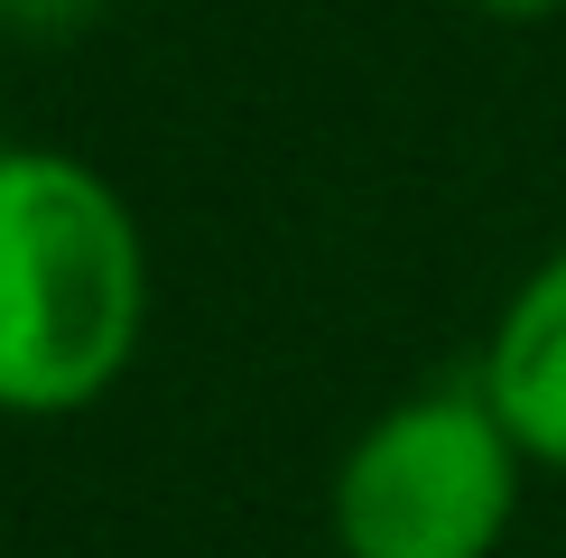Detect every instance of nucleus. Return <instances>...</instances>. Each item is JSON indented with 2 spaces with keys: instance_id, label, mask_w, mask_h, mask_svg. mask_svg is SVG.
Returning <instances> with one entry per match:
<instances>
[{
  "instance_id": "nucleus-3",
  "label": "nucleus",
  "mask_w": 566,
  "mask_h": 558,
  "mask_svg": "<svg viewBox=\"0 0 566 558\" xmlns=\"http://www.w3.org/2000/svg\"><path fill=\"white\" fill-rule=\"evenodd\" d=\"M474 382H483L492 418L511 428V447L530 465H557L566 475V251L521 279V298L492 326Z\"/></svg>"
},
{
  "instance_id": "nucleus-1",
  "label": "nucleus",
  "mask_w": 566,
  "mask_h": 558,
  "mask_svg": "<svg viewBox=\"0 0 566 558\" xmlns=\"http://www.w3.org/2000/svg\"><path fill=\"white\" fill-rule=\"evenodd\" d=\"M149 326V251L84 158L0 149V410L65 418L103 401Z\"/></svg>"
},
{
  "instance_id": "nucleus-4",
  "label": "nucleus",
  "mask_w": 566,
  "mask_h": 558,
  "mask_svg": "<svg viewBox=\"0 0 566 558\" xmlns=\"http://www.w3.org/2000/svg\"><path fill=\"white\" fill-rule=\"evenodd\" d=\"M492 19H538V10H557V0H483Z\"/></svg>"
},
{
  "instance_id": "nucleus-2",
  "label": "nucleus",
  "mask_w": 566,
  "mask_h": 558,
  "mask_svg": "<svg viewBox=\"0 0 566 558\" xmlns=\"http://www.w3.org/2000/svg\"><path fill=\"white\" fill-rule=\"evenodd\" d=\"M521 447L492 418L483 382L418 391L371 418L335 465V549L344 558H492L521 512Z\"/></svg>"
}]
</instances>
